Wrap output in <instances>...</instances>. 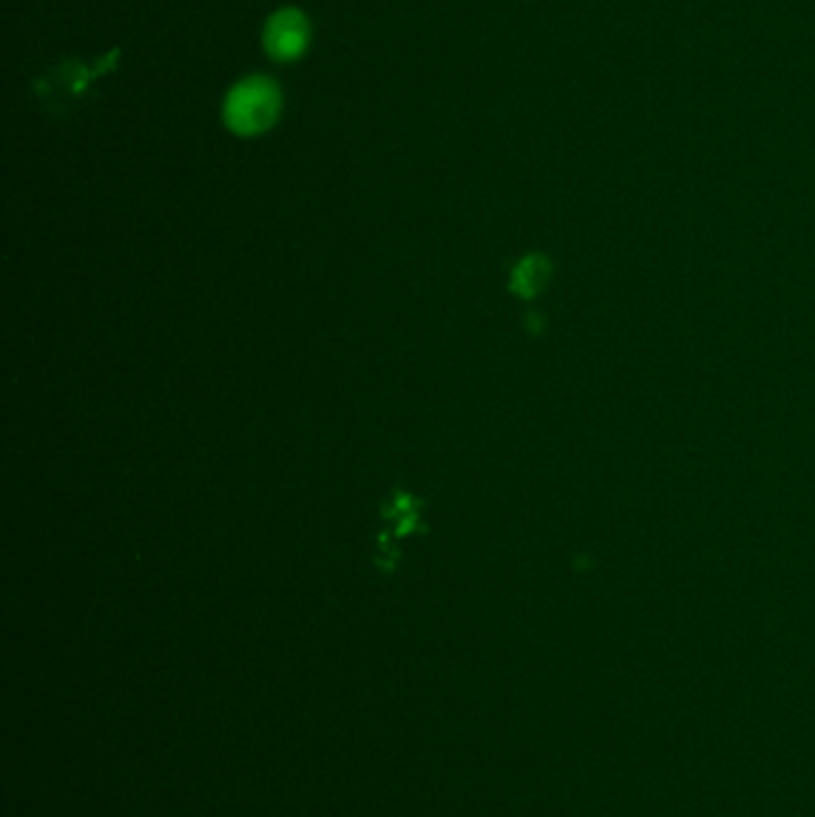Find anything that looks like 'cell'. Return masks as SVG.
I'll return each instance as SVG.
<instances>
[{
	"label": "cell",
	"mask_w": 815,
	"mask_h": 817,
	"mask_svg": "<svg viewBox=\"0 0 815 817\" xmlns=\"http://www.w3.org/2000/svg\"><path fill=\"white\" fill-rule=\"evenodd\" d=\"M280 113V89L271 79H244L225 98V122L235 134L266 132Z\"/></svg>",
	"instance_id": "obj_1"
},
{
	"label": "cell",
	"mask_w": 815,
	"mask_h": 817,
	"mask_svg": "<svg viewBox=\"0 0 815 817\" xmlns=\"http://www.w3.org/2000/svg\"><path fill=\"white\" fill-rule=\"evenodd\" d=\"M309 43V24L299 10L287 8L275 12L266 27V51L275 60H294Z\"/></svg>",
	"instance_id": "obj_2"
}]
</instances>
